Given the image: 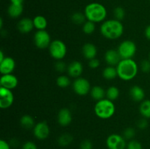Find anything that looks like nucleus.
I'll return each mask as SVG.
<instances>
[{"mask_svg":"<svg viewBox=\"0 0 150 149\" xmlns=\"http://www.w3.org/2000/svg\"><path fill=\"white\" fill-rule=\"evenodd\" d=\"M114 19L116 20H118L120 21L123 20L125 16V11L124 8L122 7H116L114 10Z\"/></svg>","mask_w":150,"mask_h":149,"instance_id":"7c9ffc66","label":"nucleus"},{"mask_svg":"<svg viewBox=\"0 0 150 149\" xmlns=\"http://www.w3.org/2000/svg\"><path fill=\"white\" fill-rule=\"evenodd\" d=\"M149 1H150V0H149Z\"/></svg>","mask_w":150,"mask_h":149,"instance_id":"a18cd8bd","label":"nucleus"},{"mask_svg":"<svg viewBox=\"0 0 150 149\" xmlns=\"http://www.w3.org/2000/svg\"><path fill=\"white\" fill-rule=\"evenodd\" d=\"M84 14L87 20L94 23H99L105 20L107 15V10L105 6L102 4L92 2L86 6Z\"/></svg>","mask_w":150,"mask_h":149,"instance_id":"7ed1b4c3","label":"nucleus"},{"mask_svg":"<svg viewBox=\"0 0 150 149\" xmlns=\"http://www.w3.org/2000/svg\"><path fill=\"white\" fill-rule=\"evenodd\" d=\"M16 68V62L11 57L6 56L0 61V72L1 74H12Z\"/></svg>","mask_w":150,"mask_h":149,"instance_id":"ddd939ff","label":"nucleus"},{"mask_svg":"<svg viewBox=\"0 0 150 149\" xmlns=\"http://www.w3.org/2000/svg\"><path fill=\"white\" fill-rule=\"evenodd\" d=\"M21 149H38V146L35 143L32 141H26L23 143Z\"/></svg>","mask_w":150,"mask_h":149,"instance_id":"4c0bfd02","label":"nucleus"},{"mask_svg":"<svg viewBox=\"0 0 150 149\" xmlns=\"http://www.w3.org/2000/svg\"><path fill=\"white\" fill-rule=\"evenodd\" d=\"M139 112L144 118H150V100L146 99L142 102L139 106Z\"/></svg>","mask_w":150,"mask_h":149,"instance_id":"393cba45","label":"nucleus"},{"mask_svg":"<svg viewBox=\"0 0 150 149\" xmlns=\"http://www.w3.org/2000/svg\"><path fill=\"white\" fill-rule=\"evenodd\" d=\"M0 149H11V145L6 140H0Z\"/></svg>","mask_w":150,"mask_h":149,"instance_id":"ea45409f","label":"nucleus"},{"mask_svg":"<svg viewBox=\"0 0 150 149\" xmlns=\"http://www.w3.org/2000/svg\"><path fill=\"white\" fill-rule=\"evenodd\" d=\"M119 96H120V90L116 86H110L106 90V96H105L107 99H110V100H116L117 99H118Z\"/></svg>","mask_w":150,"mask_h":149,"instance_id":"bb28decb","label":"nucleus"},{"mask_svg":"<svg viewBox=\"0 0 150 149\" xmlns=\"http://www.w3.org/2000/svg\"><path fill=\"white\" fill-rule=\"evenodd\" d=\"M149 60L150 61V53H149Z\"/></svg>","mask_w":150,"mask_h":149,"instance_id":"c03bdc74","label":"nucleus"},{"mask_svg":"<svg viewBox=\"0 0 150 149\" xmlns=\"http://www.w3.org/2000/svg\"><path fill=\"white\" fill-rule=\"evenodd\" d=\"M144 34H145V36H146V37L150 40V25H149L148 26H146V28L145 29Z\"/></svg>","mask_w":150,"mask_h":149,"instance_id":"a19ab883","label":"nucleus"},{"mask_svg":"<svg viewBox=\"0 0 150 149\" xmlns=\"http://www.w3.org/2000/svg\"><path fill=\"white\" fill-rule=\"evenodd\" d=\"M33 23L35 28L38 30H45L48 26V20L42 15L35 16L33 19Z\"/></svg>","mask_w":150,"mask_h":149,"instance_id":"b1692460","label":"nucleus"},{"mask_svg":"<svg viewBox=\"0 0 150 149\" xmlns=\"http://www.w3.org/2000/svg\"><path fill=\"white\" fill-rule=\"evenodd\" d=\"M18 29L22 34H27L32 32V29L35 28L33 20L29 18H24L19 20L17 25Z\"/></svg>","mask_w":150,"mask_h":149,"instance_id":"f3484780","label":"nucleus"},{"mask_svg":"<svg viewBox=\"0 0 150 149\" xmlns=\"http://www.w3.org/2000/svg\"><path fill=\"white\" fill-rule=\"evenodd\" d=\"M34 42L37 48L40 49H45L48 48L52 41L51 36L45 30H38L34 35Z\"/></svg>","mask_w":150,"mask_h":149,"instance_id":"6e6552de","label":"nucleus"},{"mask_svg":"<svg viewBox=\"0 0 150 149\" xmlns=\"http://www.w3.org/2000/svg\"><path fill=\"white\" fill-rule=\"evenodd\" d=\"M14 102V95L10 89L0 88V108L1 109L9 108Z\"/></svg>","mask_w":150,"mask_h":149,"instance_id":"9d476101","label":"nucleus"},{"mask_svg":"<svg viewBox=\"0 0 150 149\" xmlns=\"http://www.w3.org/2000/svg\"><path fill=\"white\" fill-rule=\"evenodd\" d=\"M23 5H18V4H10L7 9V13L13 18H17L20 17L23 13Z\"/></svg>","mask_w":150,"mask_h":149,"instance_id":"412c9836","label":"nucleus"},{"mask_svg":"<svg viewBox=\"0 0 150 149\" xmlns=\"http://www.w3.org/2000/svg\"><path fill=\"white\" fill-rule=\"evenodd\" d=\"M100 62L98 58H95L89 60V67L91 69H97L100 67Z\"/></svg>","mask_w":150,"mask_h":149,"instance_id":"e433bc0d","label":"nucleus"},{"mask_svg":"<svg viewBox=\"0 0 150 149\" xmlns=\"http://www.w3.org/2000/svg\"><path fill=\"white\" fill-rule=\"evenodd\" d=\"M83 65L79 61H73L67 66V71L69 75L73 77H79L83 72Z\"/></svg>","mask_w":150,"mask_h":149,"instance_id":"dca6fc26","label":"nucleus"},{"mask_svg":"<svg viewBox=\"0 0 150 149\" xmlns=\"http://www.w3.org/2000/svg\"><path fill=\"white\" fill-rule=\"evenodd\" d=\"M135 135H136V130L132 127H127L125 129L124 132H123V137L127 140H133Z\"/></svg>","mask_w":150,"mask_h":149,"instance_id":"2f4dec72","label":"nucleus"},{"mask_svg":"<svg viewBox=\"0 0 150 149\" xmlns=\"http://www.w3.org/2000/svg\"><path fill=\"white\" fill-rule=\"evenodd\" d=\"M24 0H10V3L13 4H18V5H23Z\"/></svg>","mask_w":150,"mask_h":149,"instance_id":"79ce46f5","label":"nucleus"},{"mask_svg":"<svg viewBox=\"0 0 150 149\" xmlns=\"http://www.w3.org/2000/svg\"><path fill=\"white\" fill-rule=\"evenodd\" d=\"M48 50L51 56L57 61L62 60L67 54V46L60 39L53 40L48 47Z\"/></svg>","mask_w":150,"mask_h":149,"instance_id":"39448f33","label":"nucleus"},{"mask_svg":"<svg viewBox=\"0 0 150 149\" xmlns=\"http://www.w3.org/2000/svg\"><path fill=\"white\" fill-rule=\"evenodd\" d=\"M138 127L141 129H145L147 128L148 127V121L146 120V118H142V119L139 120V122L137 124Z\"/></svg>","mask_w":150,"mask_h":149,"instance_id":"58836bf2","label":"nucleus"},{"mask_svg":"<svg viewBox=\"0 0 150 149\" xmlns=\"http://www.w3.org/2000/svg\"><path fill=\"white\" fill-rule=\"evenodd\" d=\"M106 145L108 149H125L127 143L124 137L117 134H111L107 137Z\"/></svg>","mask_w":150,"mask_h":149,"instance_id":"1a4fd4ad","label":"nucleus"},{"mask_svg":"<svg viewBox=\"0 0 150 149\" xmlns=\"http://www.w3.org/2000/svg\"><path fill=\"white\" fill-rule=\"evenodd\" d=\"M90 95L93 99L100 101L101 99H105V96H106V91L101 86H95L91 89Z\"/></svg>","mask_w":150,"mask_h":149,"instance_id":"aec40b11","label":"nucleus"},{"mask_svg":"<svg viewBox=\"0 0 150 149\" xmlns=\"http://www.w3.org/2000/svg\"><path fill=\"white\" fill-rule=\"evenodd\" d=\"M90 83L87 79L84 77H77L73 83V89L76 94L79 96H85L90 93L91 91Z\"/></svg>","mask_w":150,"mask_h":149,"instance_id":"0eeeda50","label":"nucleus"},{"mask_svg":"<svg viewBox=\"0 0 150 149\" xmlns=\"http://www.w3.org/2000/svg\"><path fill=\"white\" fill-rule=\"evenodd\" d=\"M118 76L117 67L114 66H108L103 71V77L108 80H114Z\"/></svg>","mask_w":150,"mask_h":149,"instance_id":"5701e85b","label":"nucleus"},{"mask_svg":"<svg viewBox=\"0 0 150 149\" xmlns=\"http://www.w3.org/2000/svg\"><path fill=\"white\" fill-rule=\"evenodd\" d=\"M115 105L113 101L107 98L98 101L94 108L95 115L101 119H108L111 118L115 113Z\"/></svg>","mask_w":150,"mask_h":149,"instance_id":"20e7f679","label":"nucleus"},{"mask_svg":"<svg viewBox=\"0 0 150 149\" xmlns=\"http://www.w3.org/2000/svg\"><path fill=\"white\" fill-rule=\"evenodd\" d=\"M18 84V80L16 77V76L12 74H2L1 78H0L1 87H4L5 89L12 90V89H16Z\"/></svg>","mask_w":150,"mask_h":149,"instance_id":"f8f14e48","label":"nucleus"},{"mask_svg":"<svg viewBox=\"0 0 150 149\" xmlns=\"http://www.w3.org/2000/svg\"><path fill=\"white\" fill-rule=\"evenodd\" d=\"M82 29L86 34H92L95 30V23L90 20H86L83 24Z\"/></svg>","mask_w":150,"mask_h":149,"instance_id":"c756f323","label":"nucleus"},{"mask_svg":"<svg viewBox=\"0 0 150 149\" xmlns=\"http://www.w3.org/2000/svg\"><path fill=\"white\" fill-rule=\"evenodd\" d=\"M34 136L40 140H45L50 134V128L45 121H40L35 124L33 128Z\"/></svg>","mask_w":150,"mask_h":149,"instance_id":"9b49d317","label":"nucleus"},{"mask_svg":"<svg viewBox=\"0 0 150 149\" xmlns=\"http://www.w3.org/2000/svg\"><path fill=\"white\" fill-rule=\"evenodd\" d=\"M101 34L108 39H117L122 35L124 26L121 21L116 19L104 20L100 26Z\"/></svg>","mask_w":150,"mask_h":149,"instance_id":"f257e3e1","label":"nucleus"},{"mask_svg":"<svg viewBox=\"0 0 150 149\" xmlns=\"http://www.w3.org/2000/svg\"><path fill=\"white\" fill-rule=\"evenodd\" d=\"M57 85L60 88H67L70 85V80L67 76L60 75L57 78Z\"/></svg>","mask_w":150,"mask_h":149,"instance_id":"c85d7f7f","label":"nucleus"},{"mask_svg":"<svg viewBox=\"0 0 150 149\" xmlns=\"http://www.w3.org/2000/svg\"><path fill=\"white\" fill-rule=\"evenodd\" d=\"M141 69L144 72H150V61L149 60H144L141 64Z\"/></svg>","mask_w":150,"mask_h":149,"instance_id":"f704fd0d","label":"nucleus"},{"mask_svg":"<svg viewBox=\"0 0 150 149\" xmlns=\"http://www.w3.org/2000/svg\"><path fill=\"white\" fill-rule=\"evenodd\" d=\"M126 149H143V148L140 142L136 140H131L128 143H127Z\"/></svg>","mask_w":150,"mask_h":149,"instance_id":"473e14b6","label":"nucleus"},{"mask_svg":"<svg viewBox=\"0 0 150 149\" xmlns=\"http://www.w3.org/2000/svg\"><path fill=\"white\" fill-rule=\"evenodd\" d=\"M58 123L62 127H67L72 122V113L67 108H62L58 112L57 115Z\"/></svg>","mask_w":150,"mask_h":149,"instance_id":"2eb2a0df","label":"nucleus"},{"mask_svg":"<svg viewBox=\"0 0 150 149\" xmlns=\"http://www.w3.org/2000/svg\"><path fill=\"white\" fill-rule=\"evenodd\" d=\"M92 148H93L92 143L88 139L83 140L80 144V149H92Z\"/></svg>","mask_w":150,"mask_h":149,"instance_id":"c9c22d12","label":"nucleus"},{"mask_svg":"<svg viewBox=\"0 0 150 149\" xmlns=\"http://www.w3.org/2000/svg\"><path fill=\"white\" fill-rule=\"evenodd\" d=\"M82 53L86 59L91 60L92 58H96L98 49L94 44L88 42L83 45L82 48Z\"/></svg>","mask_w":150,"mask_h":149,"instance_id":"a211bd4d","label":"nucleus"},{"mask_svg":"<svg viewBox=\"0 0 150 149\" xmlns=\"http://www.w3.org/2000/svg\"><path fill=\"white\" fill-rule=\"evenodd\" d=\"M73 140V137L71 134H68V133H64L59 137L57 142L61 147H67L71 144Z\"/></svg>","mask_w":150,"mask_h":149,"instance_id":"a878e982","label":"nucleus"},{"mask_svg":"<svg viewBox=\"0 0 150 149\" xmlns=\"http://www.w3.org/2000/svg\"><path fill=\"white\" fill-rule=\"evenodd\" d=\"M116 67L118 77L125 81L133 80L137 75L139 71L137 63L133 58L122 59Z\"/></svg>","mask_w":150,"mask_h":149,"instance_id":"f03ea898","label":"nucleus"},{"mask_svg":"<svg viewBox=\"0 0 150 149\" xmlns=\"http://www.w3.org/2000/svg\"><path fill=\"white\" fill-rule=\"evenodd\" d=\"M5 57H6V56H4V53H3V51H0V61H2V60L4 59V58H5Z\"/></svg>","mask_w":150,"mask_h":149,"instance_id":"37998d69","label":"nucleus"},{"mask_svg":"<svg viewBox=\"0 0 150 149\" xmlns=\"http://www.w3.org/2000/svg\"><path fill=\"white\" fill-rule=\"evenodd\" d=\"M55 69L59 72H64L65 70H67V67L66 66L65 63L64 61L59 60V61H58L55 64Z\"/></svg>","mask_w":150,"mask_h":149,"instance_id":"72a5a7b5","label":"nucleus"},{"mask_svg":"<svg viewBox=\"0 0 150 149\" xmlns=\"http://www.w3.org/2000/svg\"><path fill=\"white\" fill-rule=\"evenodd\" d=\"M130 96L135 102H143L145 98V91L141 86H133L130 89Z\"/></svg>","mask_w":150,"mask_h":149,"instance_id":"6ab92c4d","label":"nucleus"},{"mask_svg":"<svg viewBox=\"0 0 150 149\" xmlns=\"http://www.w3.org/2000/svg\"><path fill=\"white\" fill-rule=\"evenodd\" d=\"M119 53L122 59H128L133 58L136 53L137 48L134 42L131 40H125L120 44L118 47Z\"/></svg>","mask_w":150,"mask_h":149,"instance_id":"423d86ee","label":"nucleus"},{"mask_svg":"<svg viewBox=\"0 0 150 149\" xmlns=\"http://www.w3.org/2000/svg\"><path fill=\"white\" fill-rule=\"evenodd\" d=\"M104 58L108 66H117L120 63L122 58L118 51L115 49H109L105 52Z\"/></svg>","mask_w":150,"mask_h":149,"instance_id":"4468645a","label":"nucleus"},{"mask_svg":"<svg viewBox=\"0 0 150 149\" xmlns=\"http://www.w3.org/2000/svg\"><path fill=\"white\" fill-rule=\"evenodd\" d=\"M21 126L26 129H33L35 126V122L34 118L29 115H24L20 119Z\"/></svg>","mask_w":150,"mask_h":149,"instance_id":"4be33fe9","label":"nucleus"},{"mask_svg":"<svg viewBox=\"0 0 150 149\" xmlns=\"http://www.w3.org/2000/svg\"><path fill=\"white\" fill-rule=\"evenodd\" d=\"M86 16L84 13H80V12H76L74 13L71 16V20L75 24L81 25L86 22Z\"/></svg>","mask_w":150,"mask_h":149,"instance_id":"cd10ccee","label":"nucleus"}]
</instances>
